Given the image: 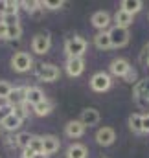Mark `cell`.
I'll use <instances>...</instances> for the list:
<instances>
[{
  "label": "cell",
  "instance_id": "obj_9",
  "mask_svg": "<svg viewBox=\"0 0 149 158\" xmlns=\"http://www.w3.org/2000/svg\"><path fill=\"white\" fill-rule=\"evenodd\" d=\"M114 140H116V132H114L112 127H101V129L96 132V142H98L100 145H103V147L112 145Z\"/></svg>",
  "mask_w": 149,
  "mask_h": 158
},
{
  "label": "cell",
  "instance_id": "obj_33",
  "mask_svg": "<svg viewBox=\"0 0 149 158\" xmlns=\"http://www.w3.org/2000/svg\"><path fill=\"white\" fill-rule=\"evenodd\" d=\"M11 112H13V107H9V105H4V107H0V123H2V119L7 118Z\"/></svg>",
  "mask_w": 149,
  "mask_h": 158
},
{
  "label": "cell",
  "instance_id": "obj_3",
  "mask_svg": "<svg viewBox=\"0 0 149 158\" xmlns=\"http://www.w3.org/2000/svg\"><path fill=\"white\" fill-rule=\"evenodd\" d=\"M134 101L140 107H149V77L136 81V85H134Z\"/></svg>",
  "mask_w": 149,
  "mask_h": 158
},
{
  "label": "cell",
  "instance_id": "obj_10",
  "mask_svg": "<svg viewBox=\"0 0 149 158\" xmlns=\"http://www.w3.org/2000/svg\"><path fill=\"white\" fill-rule=\"evenodd\" d=\"M83 70H85V61H83V57H68V61H66V74H68L70 77L81 76Z\"/></svg>",
  "mask_w": 149,
  "mask_h": 158
},
{
  "label": "cell",
  "instance_id": "obj_24",
  "mask_svg": "<svg viewBox=\"0 0 149 158\" xmlns=\"http://www.w3.org/2000/svg\"><path fill=\"white\" fill-rule=\"evenodd\" d=\"M129 129H131L133 132H136V134L142 132V114L134 112V114L129 116Z\"/></svg>",
  "mask_w": 149,
  "mask_h": 158
},
{
  "label": "cell",
  "instance_id": "obj_38",
  "mask_svg": "<svg viewBox=\"0 0 149 158\" xmlns=\"http://www.w3.org/2000/svg\"><path fill=\"white\" fill-rule=\"evenodd\" d=\"M144 52H146V55H149V42L146 44V50H144Z\"/></svg>",
  "mask_w": 149,
  "mask_h": 158
},
{
  "label": "cell",
  "instance_id": "obj_2",
  "mask_svg": "<svg viewBox=\"0 0 149 158\" xmlns=\"http://www.w3.org/2000/svg\"><path fill=\"white\" fill-rule=\"evenodd\" d=\"M32 66H33V57H32L28 52H17V53L11 57V68H13L15 72L24 74V72L32 70Z\"/></svg>",
  "mask_w": 149,
  "mask_h": 158
},
{
  "label": "cell",
  "instance_id": "obj_35",
  "mask_svg": "<svg viewBox=\"0 0 149 158\" xmlns=\"http://www.w3.org/2000/svg\"><path fill=\"white\" fill-rule=\"evenodd\" d=\"M6 35H7V26L0 20V39H6Z\"/></svg>",
  "mask_w": 149,
  "mask_h": 158
},
{
  "label": "cell",
  "instance_id": "obj_1",
  "mask_svg": "<svg viewBox=\"0 0 149 158\" xmlns=\"http://www.w3.org/2000/svg\"><path fill=\"white\" fill-rule=\"evenodd\" d=\"M65 52L68 57H83V53L87 52V40L83 37H68L65 42Z\"/></svg>",
  "mask_w": 149,
  "mask_h": 158
},
{
  "label": "cell",
  "instance_id": "obj_40",
  "mask_svg": "<svg viewBox=\"0 0 149 158\" xmlns=\"http://www.w3.org/2000/svg\"><path fill=\"white\" fill-rule=\"evenodd\" d=\"M146 57H147V64H149V55H146Z\"/></svg>",
  "mask_w": 149,
  "mask_h": 158
},
{
  "label": "cell",
  "instance_id": "obj_14",
  "mask_svg": "<svg viewBox=\"0 0 149 158\" xmlns=\"http://www.w3.org/2000/svg\"><path fill=\"white\" fill-rule=\"evenodd\" d=\"M92 24H94V28L105 31L109 28V24H111V15L107 11H96L92 15Z\"/></svg>",
  "mask_w": 149,
  "mask_h": 158
},
{
  "label": "cell",
  "instance_id": "obj_17",
  "mask_svg": "<svg viewBox=\"0 0 149 158\" xmlns=\"http://www.w3.org/2000/svg\"><path fill=\"white\" fill-rule=\"evenodd\" d=\"M114 20H116V26H118V28H125V30H129V26L133 24V15L125 13L123 9H118L116 15H114Z\"/></svg>",
  "mask_w": 149,
  "mask_h": 158
},
{
  "label": "cell",
  "instance_id": "obj_18",
  "mask_svg": "<svg viewBox=\"0 0 149 158\" xmlns=\"http://www.w3.org/2000/svg\"><path fill=\"white\" fill-rule=\"evenodd\" d=\"M88 156V151L83 143H72L66 151V158H87Z\"/></svg>",
  "mask_w": 149,
  "mask_h": 158
},
{
  "label": "cell",
  "instance_id": "obj_16",
  "mask_svg": "<svg viewBox=\"0 0 149 158\" xmlns=\"http://www.w3.org/2000/svg\"><path fill=\"white\" fill-rule=\"evenodd\" d=\"M79 121H81L85 127H92V125H96V123L100 121V112H98L96 109H85V110L81 112Z\"/></svg>",
  "mask_w": 149,
  "mask_h": 158
},
{
  "label": "cell",
  "instance_id": "obj_27",
  "mask_svg": "<svg viewBox=\"0 0 149 158\" xmlns=\"http://www.w3.org/2000/svg\"><path fill=\"white\" fill-rule=\"evenodd\" d=\"M19 7H20V2L6 0V13L4 15H19Z\"/></svg>",
  "mask_w": 149,
  "mask_h": 158
},
{
  "label": "cell",
  "instance_id": "obj_4",
  "mask_svg": "<svg viewBox=\"0 0 149 158\" xmlns=\"http://www.w3.org/2000/svg\"><path fill=\"white\" fill-rule=\"evenodd\" d=\"M112 85V79L107 72H98L90 77V88L94 92H107Z\"/></svg>",
  "mask_w": 149,
  "mask_h": 158
},
{
  "label": "cell",
  "instance_id": "obj_39",
  "mask_svg": "<svg viewBox=\"0 0 149 158\" xmlns=\"http://www.w3.org/2000/svg\"><path fill=\"white\" fill-rule=\"evenodd\" d=\"M33 158H48V156H44V155H35Z\"/></svg>",
  "mask_w": 149,
  "mask_h": 158
},
{
  "label": "cell",
  "instance_id": "obj_37",
  "mask_svg": "<svg viewBox=\"0 0 149 158\" xmlns=\"http://www.w3.org/2000/svg\"><path fill=\"white\" fill-rule=\"evenodd\" d=\"M6 13V0H0V15Z\"/></svg>",
  "mask_w": 149,
  "mask_h": 158
},
{
  "label": "cell",
  "instance_id": "obj_15",
  "mask_svg": "<svg viewBox=\"0 0 149 158\" xmlns=\"http://www.w3.org/2000/svg\"><path fill=\"white\" fill-rule=\"evenodd\" d=\"M129 68H131V64H129V61H125V59H114L111 63V66H109L111 74L116 76V77H123Z\"/></svg>",
  "mask_w": 149,
  "mask_h": 158
},
{
  "label": "cell",
  "instance_id": "obj_36",
  "mask_svg": "<svg viewBox=\"0 0 149 158\" xmlns=\"http://www.w3.org/2000/svg\"><path fill=\"white\" fill-rule=\"evenodd\" d=\"M33 156H35V153H33L30 147H26V149L22 151V158H33Z\"/></svg>",
  "mask_w": 149,
  "mask_h": 158
},
{
  "label": "cell",
  "instance_id": "obj_20",
  "mask_svg": "<svg viewBox=\"0 0 149 158\" xmlns=\"http://www.w3.org/2000/svg\"><path fill=\"white\" fill-rule=\"evenodd\" d=\"M94 44L98 50H109L111 46V37H109V31H100L96 37H94Z\"/></svg>",
  "mask_w": 149,
  "mask_h": 158
},
{
  "label": "cell",
  "instance_id": "obj_19",
  "mask_svg": "<svg viewBox=\"0 0 149 158\" xmlns=\"http://www.w3.org/2000/svg\"><path fill=\"white\" fill-rule=\"evenodd\" d=\"M142 7H144V2H142V0H123L120 9H123V11L129 13V15H134V13H138Z\"/></svg>",
  "mask_w": 149,
  "mask_h": 158
},
{
  "label": "cell",
  "instance_id": "obj_22",
  "mask_svg": "<svg viewBox=\"0 0 149 158\" xmlns=\"http://www.w3.org/2000/svg\"><path fill=\"white\" fill-rule=\"evenodd\" d=\"M52 110H53V103H52L50 99H44V101H40L39 105L33 107V112H35L37 116H48Z\"/></svg>",
  "mask_w": 149,
  "mask_h": 158
},
{
  "label": "cell",
  "instance_id": "obj_12",
  "mask_svg": "<svg viewBox=\"0 0 149 158\" xmlns=\"http://www.w3.org/2000/svg\"><path fill=\"white\" fill-rule=\"evenodd\" d=\"M44 99H46V96H44V92L39 86H28V90H26V103L30 107H35Z\"/></svg>",
  "mask_w": 149,
  "mask_h": 158
},
{
  "label": "cell",
  "instance_id": "obj_7",
  "mask_svg": "<svg viewBox=\"0 0 149 158\" xmlns=\"http://www.w3.org/2000/svg\"><path fill=\"white\" fill-rule=\"evenodd\" d=\"M50 48H52V39H50L48 33H39V35H35L33 40H32V50H33L37 55L48 53Z\"/></svg>",
  "mask_w": 149,
  "mask_h": 158
},
{
  "label": "cell",
  "instance_id": "obj_5",
  "mask_svg": "<svg viewBox=\"0 0 149 158\" xmlns=\"http://www.w3.org/2000/svg\"><path fill=\"white\" fill-rule=\"evenodd\" d=\"M109 37H111V46L112 48H123L127 42H129V30L125 28H118L114 26L109 30Z\"/></svg>",
  "mask_w": 149,
  "mask_h": 158
},
{
  "label": "cell",
  "instance_id": "obj_34",
  "mask_svg": "<svg viewBox=\"0 0 149 158\" xmlns=\"http://www.w3.org/2000/svg\"><path fill=\"white\" fill-rule=\"evenodd\" d=\"M142 132H149V112L142 114Z\"/></svg>",
  "mask_w": 149,
  "mask_h": 158
},
{
  "label": "cell",
  "instance_id": "obj_26",
  "mask_svg": "<svg viewBox=\"0 0 149 158\" xmlns=\"http://www.w3.org/2000/svg\"><path fill=\"white\" fill-rule=\"evenodd\" d=\"M30 149H32L35 155H42V138H40V136H33V138H32Z\"/></svg>",
  "mask_w": 149,
  "mask_h": 158
},
{
  "label": "cell",
  "instance_id": "obj_30",
  "mask_svg": "<svg viewBox=\"0 0 149 158\" xmlns=\"http://www.w3.org/2000/svg\"><path fill=\"white\" fill-rule=\"evenodd\" d=\"M136 77H138V74H136V70H134V68L131 66V68L127 70V74H125V76H123L121 79H123L125 83H131V85H136Z\"/></svg>",
  "mask_w": 149,
  "mask_h": 158
},
{
  "label": "cell",
  "instance_id": "obj_25",
  "mask_svg": "<svg viewBox=\"0 0 149 158\" xmlns=\"http://www.w3.org/2000/svg\"><path fill=\"white\" fill-rule=\"evenodd\" d=\"M20 35H22V28H20V24H17V26H9V28H7L6 39L17 40V39H20Z\"/></svg>",
  "mask_w": 149,
  "mask_h": 158
},
{
  "label": "cell",
  "instance_id": "obj_8",
  "mask_svg": "<svg viewBox=\"0 0 149 158\" xmlns=\"http://www.w3.org/2000/svg\"><path fill=\"white\" fill-rule=\"evenodd\" d=\"M26 90H28V86H15L6 99L7 105L9 107H20L22 103H26Z\"/></svg>",
  "mask_w": 149,
  "mask_h": 158
},
{
  "label": "cell",
  "instance_id": "obj_13",
  "mask_svg": "<svg viewBox=\"0 0 149 158\" xmlns=\"http://www.w3.org/2000/svg\"><path fill=\"white\" fill-rule=\"evenodd\" d=\"M85 129H87V127H85L79 119H72V121L66 123L65 132H66L68 138H81V136L85 134Z\"/></svg>",
  "mask_w": 149,
  "mask_h": 158
},
{
  "label": "cell",
  "instance_id": "obj_11",
  "mask_svg": "<svg viewBox=\"0 0 149 158\" xmlns=\"http://www.w3.org/2000/svg\"><path fill=\"white\" fill-rule=\"evenodd\" d=\"M40 138H42V155H44V156H50V155H53V153L59 151L61 142H59L57 136L48 134V136H40Z\"/></svg>",
  "mask_w": 149,
  "mask_h": 158
},
{
  "label": "cell",
  "instance_id": "obj_6",
  "mask_svg": "<svg viewBox=\"0 0 149 158\" xmlns=\"http://www.w3.org/2000/svg\"><path fill=\"white\" fill-rule=\"evenodd\" d=\"M35 76L40 81H55L59 77V68L55 64H50V63H40L35 68Z\"/></svg>",
  "mask_w": 149,
  "mask_h": 158
},
{
  "label": "cell",
  "instance_id": "obj_21",
  "mask_svg": "<svg viewBox=\"0 0 149 158\" xmlns=\"http://www.w3.org/2000/svg\"><path fill=\"white\" fill-rule=\"evenodd\" d=\"M20 125H22V119L17 118L13 112H11V114H9L6 119H2V127H4L6 131H9V132H11V131H17Z\"/></svg>",
  "mask_w": 149,
  "mask_h": 158
},
{
  "label": "cell",
  "instance_id": "obj_28",
  "mask_svg": "<svg viewBox=\"0 0 149 158\" xmlns=\"http://www.w3.org/2000/svg\"><path fill=\"white\" fill-rule=\"evenodd\" d=\"M20 6H24V9L32 15V13H35L37 9H40V2H35V0H24V2H20Z\"/></svg>",
  "mask_w": 149,
  "mask_h": 158
},
{
  "label": "cell",
  "instance_id": "obj_31",
  "mask_svg": "<svg viewBox=\"0 0 149 158\" xmlns=\"http://www.w3.org/2000/svg\"><path fill=\"white\" fill-rule=\"evenodd\" d=\"M40 6L46 9H59V7H63V2L61 0H44V2H40Z\"/></svg>",
  "mask_w": 149,
  "mask_h": 158
},
{
  "label": "cell",
  "instance_id": "obj_23",
  "mask_svg": "<svg viewBox=\"0 0 149 158\" xmlns=\"http://www.w3.org/2000/svg\"><path fill=\"white\" fill-rule=\"evenodd\" d=\"M32 134L30 132H19L17 136H15V145L17 147H20L22 151L26 149V147H30V142H32Z\"/></svg>",
  "mask_w": 149,
  "mask_h": 158
},
{
  "label": "cell",
  "instance_id": "obj_32",
  "mask_svg": "<svg viewBox=\"0 0 149 158\" xmlns=\"http://www.w3.org/2000/svg\"><path fill=\"white\" fill-rule=\"evenodd\" d=\"M2 22L9 28V26H17L19 24V15H2Z\"/></svg>",
  "mask_w": 149,
  "mask_h": 158
},
{
  "label": "cell",
  "instance_id": "obj_29",
  "mask_svg": "<svg viewBox=\"0 0 149 158\" xmlns=\"http://www.w3.org/2000/svg\"><path fill=\"white\" fill-rule=\"evenodd\" d=\"M11 90H13V86H11L7 81L0 79V99H7V96H9Z\"/></svg>",
  "mask_w": 149,
  "mask_h": 158
}]
</instances>
